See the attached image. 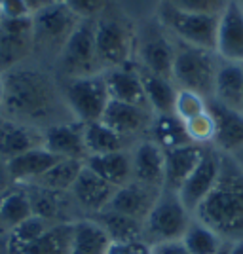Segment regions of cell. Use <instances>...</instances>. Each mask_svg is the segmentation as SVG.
<instances>
[{"instance_id":"1","label":"cell","mask_w":243,"mask_h":254,"mask_svg":"<svg viewBox=\"0 0 243 254\" xmlns=\"http://www.w3.org/2000/svg\"><path fill=\"white\" fill-rule=\"evenodd\" d=\"M192 216L226 243L243 241V171L232 156L222 154L219 179Z\"/></svg>"},{"instance_id":"2","label":"cell","mask_w":243,"mask_h":254,"mask_svg":"<svg viewBox=\"0 0 243 254\" xmlns=\"http://www.w3.org/2000/svg\"><path fill=\"white\" fill-rule=\"evenodd\" d=\"M4 80V106L8 120L25 124V126H38L40 122H48L57 112V89L50 76L34 70V68H11Z\"/></svg>"},{"instance_id":"3","label":"cell","mask_w":243,"mask_h":254,"mask_svg":"<svg viewBox=\"0 0 243 254\" xmlns=\"http://www.w3.org/2000/svg\"><path fill=\"white\" fill-rule=\"evenodd\" d=\"M219 63L221 57L217 52L177 42L171 80L177 89H190L211 101Z\"/></svg>"},{"instance_id":"4","label":"cell","mask_w":243,"mask_h":254,"mask_svg":"<svg viewBox=\"0 0 243 254\" xmlns=\"http://www.w3.org/2000/svg\"><path fill=\"white\" fill-rule=\"evenodd\" d=\"M190 222L192 212L182 205L177 191L163 190L143 222V241L150 247L165 241H179Z\"/></svg>"},{"instance_id":"5","label":"cell","mask_w":243,"mask_h":254,"mask_svg":"<svg viewBox=\"0 0 243 254\" xmlns=\"http://www.w3.org/2000/svg\"><path fill=\"white\" fill-rule=\"evenodd\" d=\"M160 23L165 31L177 36L182 44H190L203 50H213L217 44V27L219 15H205V13H190L173 8L169 4L162 2L158 10Z\"/></svg>"},{"instance_id":"6","label":"cell","mask_w":243,"mask_h":254,"mask_svg":"<svg viewBox=\"0 0 243 254\" xmlns=\"http://www.w3.org/2000/svg\"><path fill=\"white\" fill-rule=\"evenodd\" d=\"M135 44L137 38L126 21L118 17L95 19V52L101 70L131 63Z\"/></svg>"},{"instance_id":"7","label":"cell","mask_w":243,"mask_h":254,"mask_svg":"<svg viewBox=\"0 0 243 254\" xmlns=\"http://www.w3.org/2000/svg\"><path fill=\"white\" fill-rule=\"evenodd\" d=\"M65 103L71 108L76 122H101L106 106L110 103L103 72L69 80L65 84Z\"/></svg>"},{"instance_id":"8","label":"cell","mask_w":243,"mask_h":254,"mask_svg":"<svg viewBox=\"0 0 243 254\" xmlns=\"http://www.w3.org/2000/svg\"><path fill=\"white\" fill-rule=\"evenodd\" d=\"M59 66L69 80L103 72L95 52V21L82 19L59 52Z\"/></svg>"},{"instance_id":"9","label":"cell","mask_w":243,"mask_h":254,"mask_svg":"<svg viewBox=\"0 0 243 254\" xmlns=\"http://www.w3.org/2000/svg\"><path fill=\"white\" fill-rule=\"evenodd\" d=\"M31 19L34 46L57 48L59 52L63 50V46L71 38V34L78 27V23L82 21L63 2H53L50 6L38 10L36 13H32Z\"/></svg>"},{"instance_id":"10","label":"cell","mask_w":243,"mask_h":254,"mask_svg":"<svg viewBox=\"0 0 243 254\" xmlns=\"http://www.w3.org/2000/svg\"><path fill=\"white\" fill-rule=\"evenodd\" d=\"M34 48L31 15L0 21V74L15 68Z\"/></svg>"},{"instance_id":"11","label":"cell","mask_w":243,"mask_h":254,"mask_svg":"<svg viewBox=\"0 0 243 254\" xmlns=\"http://www.w3.org/2000/svg\"><path fill=\"white\" fill-rule=\"evenodd\" d=\"M221 158L222 154L213 146L205 148V154L201 161L198 163V167L192 171L190 177L182 182L177 195L182 201V205L188 209L190 212H194L207 195L213 190L215 182L219 179V173H221Z\"/></svg>"},{"instance_id":"12","label":"cell","mask_w":243,"mask_h":254,"mask_svg":"<svg viewBox=\"0 0 243 254\" xmlns=\"http://www.w3.org/2000/svg\"><path fill=\"white\" fill-rule=\"evenodd\" d=\"M215 52L222 61L243 64V8L236 0L219 15Z\"/></svg>"},{"instance_id":"13","label":"cell","mask_w":243,"mask_h":254,"mask_svg":"<svg viewBox=\"0 0 243 254\" xmlns=\"http://www.w3.org/2000/svg\"><path fill=\"white\" fill-rule=\"evenodd\" d=\"M135 55L141 68L171 80L173 61H175V44L165 34L152 31L141 36L135 44Z\"/></svg>"},{"instance_id":"14","label":"cell","mask_w":243,"mask_h":254,"mask_svg":"<svg viewBox=\"0 0 243 254\" xmlns=\"http://www.w3.org/2000/svg\"><path fill=\"white\" fill-rule=\"evenodd\" d=\"M44 133V148L61 159L85 161L87 150L84 142V124L80 122H57L48 126Z\"/></svg>"},{"instance_id":"15","label":"cell","mask_w":243,"mask_h":254,"mask_svg":"<svg viewBox=\"0 0 243 254\" xmlns=\"http://www.w3.org/2000/svg\"><path fill=\"white\" fill-rule=\"evenodd\" d=\"M133 180L150 188L163 190L165 184V152L154 140H143L131 152Z\"/></svg>"},{"instance_id":"16","label":"cell","mask_w":243,"mask_h":254,"mask_svg":"<svg viewBox=\"0 0 243 254\" xmlns=\"http://www.w3.org/2000/svg\"><path fill=\"white\" fill-rule=\"evenodd\" d=\"M162 191L163 190L150 188V186H145L141 182L129 180L127 184L120 186L114 191V195H112L106 209L116 211L120 214H126V216L135 218L139 222H145V218L148 216V212L152 211L154 203L158 201Z\"/></svg>"},{"instance_id":"17","label":"cell","mask_w":243,"mask_h":254,"mask_svg":"<svg viewBox=\"0 0 243 254\" xmlns=\"http://www.w3.org/2000/svg\"><path fill=\"white\" fill-rule=\"evenodd\" d=\"M116 190L118 188L108 184L101 177H97L93 171H89L84 165V171L76 179L71 193H73L74 203L84 212L89 214L87 218H91V216H95L97 212L105 211Z\"/></svg>"},{"instance_id":"18","label":"cell","mask_w":243,"mask_h":254,"mask_svg":"<svg viewBox=\"0 0 243 254\" xmlns=\"http://www.w3.org/2000/svg\"><path fill=\"white\" fill-rule=\"evenodd\" d=\"M103 76H105L110 101H120V103H127V105L150 108L147 103V97H145L143 82H141V76H139L135 63L103 70Z\"/></svg>"},{"instance_id":"19","label":"cell","mask_w":243,"mask_h":254,"mask_svg":"<svg viewBox=\"0 0 243 254\" xmlns=\"http://www.w3.org/2000/svg\"><path fill=\"white\" fill-rule=\"evenodd\" d=\"M209 112L217 124L213 148H217L221 154L232 156L236 150L243 146V112L222 106L215 101H209Z\"/></svg>"},{"instance_id":"20","label":"cell","mask_w":243,"mask_h":254,"mask_svg":"<svg viewBox=\"0 0 243 254\" xmlns=\"http://www.w3.org/2000/svg\"><path fill=\"white\" fill-rule=\"evenodd\" d=\"M154 112L147 106L127 105L120 101H110L106 106L105 114L101 122L106 124L110 129H114L122 137H131L137 135L143 129H150Z\"/></svg>"},{"instance_id":"21","label":"cell","mask_w":243,"mask_h":254,"mask_svg":"<svg viewBox=\"0 0 243 254\" xmlns=\"http://www.w3.org/2000/svg\"><path fill=\"white\" fill-rule=\"evenodd\" d=\"M207 146L200 144H184L179 148L165 152V184L163 190L177 191L182 186V182L190 177V173L201 161Z\"/></svg>"},{"instance_id":"22","label":"cell","mask_w":243,"mask_h":254,"mask_svg":"<svg viewBox=\"0 0 243 254\" xmlns=\"http://www.w3.org/2000/svg\"><path fill=\"white\" fill-rule=\"evenodd\" d=\"M59 159L61 158H57L50 150L38 146V148L27 150V152H23L15 158L8 159L6 165H8L11 182L31 184V182L40 179L48 169H52Z\"/></svg>"},{"instance_id":"23","label":"cell","mask_w":243,"mask_h":254,"mask_svg":"<svg viewBox=\"0 0 243 254\" xmlns=\"http://www.w3.org/2000/svg\"><path fill=\"white\" fill-rule=\"evenodd\" d=\"M44 144V133L36 127L17 124L11 120H2L0 124V158L11 159L23 152L38 148Z\"/></svg>"},{"instance_id":"24","label":"cell","mask_w":243,"mask_h":254,"mask_svg":"<svg viewBox=\"0 0 243 254\" xmlns=\"http://www.w3.org/2000/svg\"><path fill=\"white\" fill-rule=\"evenodd\" d=\"M215 103L243 112V64L222 61L219 63L213 99Z\"/></svg>"},{"instance_id":"25","label":"cell","mask_w":243,"mask_h":254,"mask_svg":"<svg viewBox=\"0 0 243 254\" xmlns=\"http://www.w3.org/2000/svg\"><path fill=\"white\" fill-rule=\"evenodd\" d=\"M84 165L89 171H93L97 177L106 180L114 188H120L133 180L131 173V152L120 150L112 154H101V156H87Z\"/></svg>"},{"instance_id":"26","label":"cell","mask_w":243,"mask_h":254,"mask_svg":"<svg viewBox=\"0 0 243 254\" xmlns=\"http://www.w3.org/2000/svg\"><path fill=\"white\" fill-rule=\"evenodd\" d=\"M137 70L150 110L154 114H171L173 105H175V97H177V85L173 84V80L154 74V72H148L145 68H141L139 64Z\"/></svg>"},{"instance_id":"27","label":"cell","mask_w":243,"mask_h":254,"mask_svg":"<svg viewBox=\"0 0 243 254\" xmlns=\"http://www.w3.org/2000/svg\"><path fill=\"white\" fill-rule=\"evenodd\" d=\"M112 241L93 218H78L74 222L73 245L69 254H108Z\"/></svg>"},{"instance_id":"28","label":"cell","mask_w":243,"mask_h":254,"mask_svg":"<svg viewBox=\"0 0 243 254\" xmlns=\"http://www.w3.org/2000/svg\"><path fill=\"white\" fill-rule=\"evenodd\" d=\"M150 140H154L163 152L179 148L188 144V135L184 122L179 120L173 112L171 114H154L150 124Z\"/></svg>"},{"instance_id":"29","label":"cell","mask_w":243,"mask_h":254,"mask_svg":"<svg viewBox=\"0 0 243 254\" xmlns=\"http://www.w3.org/2000/svg\"><path fill=\"white\" fill-rule=\"evenodd\" d=\"M31 216L34 214L25 188H10L0 195V226L4 233H8Z\"/></svg>"},{"instance_id":"30","label":"cell","mask_w":243,"mask_h":254,"mask_svg":"<svg viewBox=\"0 0 243 254\" xmlns=\"http://www.w3.org/2000/svg\"><path fill=\"white\" fill-rule=\"evenodd\" d=\"M91 218L105 230L112 243L143 239V222H139L135 218H129L126 214L105 209V211L97 212L95 216H91Z\"/></svg>"},{"instance_id":"31","label":"cell","mask_w":243,"mask_h":254,"mask_svg":"<svg viewBox=\"0 0 243 254\" xmlns=\"http://www.w3.org/2000/svg\"><path fill=\"white\" fill-rule=\"evenodd\" d=\"M84 142L87 156H101L126 150V137H122L103 122L84 124Z\"/></svg>"},{"instance_id":"32","label":"cell","mask_w":243,"mask_h":254,"mask_svg":"<svg viewBox=\"0 0 243 254\" xmlns=\"http://www.w3.org/2000/svg\"><path fill=\"white\" fill-rule=\"evenodd\" d=\"M73 233L74 222H55L23 254H69Z\"/></svg>"},{"instance_id":"33","label":"cell","mask_w":243,"mask_h":254,"mask_svg":"<svg viewBox=\"0 0 243 254\" xmlns=\"http://www.w3.org/2000/svg\"><path fill=\"white\" fill-rule=\"evenodd\" d=\"M82 171H84V161L59 159L52 169H48L40 179L31 182V184H36V186H42L46 190L53 191H71Z\"/></svg>"},{"instance_id":"34","label":"cell","mask_w":243,"mask_h":254,"mask_svg":"<svg viewBox=\"0 0 243 254\" xmlns=\"http://www.w3.org/2000/svg\"><path fill=\"white\" fill-rule=\"evenodd\" d=\"M25 190L29 193V199H31L32 214L34 216H40L48 222H65L61 218V211H63V199H59L63 193L67 191H53L46 190L42 186H36V184H27Z\"/></svg>"},{"instance_id":"35","label":"cell","mask_w":243,"mask_h":254,"mask_svg":"<svg viewBox=\"0 0 243 254\" xmlns=\"http://www.w3.org/2000/svg\"><path fill=\"white\" fill-rule=\"evenodd\" d=\"M53 222H48L40 216H31L19 226L6 233V253L23 254Z\"/></svg>"},{"instance_id":"36","label":"cell","mask_w":243,"mask_h":254,"mask_svg":"<svg viewBox=\"0 0 243 254\" xmlns=\"http://www.w3.org/2000/svg\"><path fill=\"white\" fill-rule=\"evenodd\" d=\"M180 241L184 243L190 254H217L226 245V241H222L211 228L196 220L194 216Z\"/></svg>"},{"instance_id":"37","label":"cell","mask_w":243,"mask_h":254,"mask_svg":"<svg viewBox=\"0 0 243 254\" xmlns=\"http://www.w3.org/2000/svg\"><path fill=\"white\" fill-rule=\"evenodd\" d=\"M184 127H186V135H188V140L192 144L213 146L215 133H217V124H215L213 114L209 112V106H207V110L203 114L184 122Z\"/></svg>"},{"instance_id":"38","label":"cell","mask_w":243,"mask_h":254,"mask_svg":"<svg viewBox=\"0 0 243 254\" xmlns=\"http://www.w3.org/2000/svg\"><path fill=\"white\" fill-rule=\"evenodd\" d=\"M207 106H209V101L205 97H201L200 93L190 91V89H177L173 114L182 122H188L192 118L203 114L207 110Z\"/></svg>"},{"instance_id":"39","label":"cell","mask_w":243,"mask_h":254,"mask_svg":"<svg viewBox=\"0 0 243 254\" xmlns=\"http://www.w3.org/2000/svg\"><path fill=\"white\" fill-rule=\"evenodd\" d=\"M173 8L190 13H205V15H221L230 0H162Z\"/></svg>"},{"instance_id":"40","label":"cell","mask_w":243,"mask_h":254,"mask_svg":"<svg viewBox=\"0 0 243 254\" xmlns=\"http://www.w3.org/2000/svg\"><path fill=\"white\" fill-rule=\"evenodd\" d=\"M67 8L73 11L78 19H91L95 21L106 8L108 0H65Z\"/></svg>"},{"instance_id":"41","label":"cell","mask_w":243,"mask_h":254,"mask_svg":"<svg viewBox=\"0 0 243 254\" xmlns=\"http://www.w3.org/2000/svg\"><path fill=\"white\" fill-rule=\"evenodd\" d=\"M108 254H150V245H147L143 239L112 243L108 249Z\"/></svg>"},{"instance_id":"42","label":"cell","mask_w":243,"mask_h":254,"mask_svg":"<svg viewBox=\"0 0 243 254\" xmlns=\"http://www.w3.org/2000/svg\"><path fill=\"white\" fill-rule=\"evenodd\" d=\"M31 15L23 0H0V17L2 19H15Z\"/></svg>"},{"instance_id":"43","label":"cell","mask_w":243,"mask_h":254,"mask_svg":"<svg viewBox=\"0 0 243 254\" xmlns=\"http://www.w3.org/2000/svg\"><path fill=\"white\" fill-rule=\"evenodd\" d=\"M150 254H190L182 241H165L150 247Z\"/></svg>"},{"instance_id":"44","label":"cell","mask_w":243,"mask_h":254,"mask_svg":"<svg viewBox=\"0 0 243 254\" xmlns=\"http://www.w3.org/2000/svg\"><path fill=\"white\" fill-rule=\"evenodd\" d=\"M8 182H11L10 173H8V165H6V159L0 158V195L8 190Z\"/></svg>"},{"instance_id":"45","label":"cell","mask_w":243,"mask_h":254,"mask_svg":"<svg viewBox=\"0 0 243 254\" xmlns=\"http://www.w3.org/2000/svg\"><path fill=\"white\" fill-rule=\"evenodd\" d=\"M25 2V6H27V10H29V13H36L38 10H42V8H46V6H50V4H53V0H23Z\"/></svg>"},{"instance_id":"46","label":"cell","mask_w":243,"mask_h":254,"mask_svg":"<svg viewBox=\"0 0 243 254\" xmlns=\"http://www.w3.org/2000/svg\"><path fill=\"white\" fill-rule=\"evenodd\" d=\"M228 254H243V241L228 243Z\"/></svg>"},{"instance_id":"47","label":"cell","mask_w":243,"mask_h":254,"mask_svg":"<svg viewBox=\"0 0 243 254\" xmlns=\"http://www.w3.org/2000/svg\"><path fill=\"white\" fill-rule=\"evenodd\" d=\"M232 159L236 161V163H238V167H240V169L243 171V146L240 150H236V152H234V154H232Z\"/></svg>"},{"instance_id":"48","label":"cell","mask_w":243,"mask_h":254,"mask_svg":"<svg viewBox=\"0 0 243 254\" xmlns=\"http://www.w3.org/2000/svg\"><path fill=\"white\" fill-rule=\"evenodd\" d=\"M4 106V80H2V74H0V110Z\"/></svg>"},{"instance_id":"49","label":"cell","mask_w":243,"mask_h":254,"mask_svg":"<svg viewBox=\"0 0 243 254\" xmlns=\"http://www.w3.org/2000/svg\"><path fill=\"white\" fill-rule=\"evenodd\" d=\"M0 254H8L6 253V233L0 235Z\"/></svg>"},{"instance_id":"50","label":"cell","mask_w":243,"mask_h":254,"mask_svg":"<svg viewBox=\"0 0 243 254\" xmlns=\"http://www.w3.org/2000/svg\"><path fill=\"white\" fill-rule=\"evenodd\" d=\"M217 254H228V243L224 245V247H222V249H221V251H219Z\"/></svg>"},{"instance_id":"51","label":"cell","mask_w":243,"mask_h":254,"mask_svg":"<svg viewBox=\"0 0 243 254\" xmlns=\"http://www.w3.org/2000/svg\"><path fill=\"white\" fill-rule=\"evenodd\" d=\"M236 2H238V4H240V6L243 8V0H236Z\"/></svg>"},{"instance_id":"52","label":"cell","mask_w":243,"mask_h":254,"mask_svg":"<svg viewBox=\"0 0 243 254\" xmlns=\"http://www.w3.org/2000/svg\"><path fill=\"white\" fill-rule=\"evenodd\" d=\"M0 235H4V230H2V226H0Z\"/></svg>"},{"instance_id":"53","label":"cell","mask_w":243,"mask_h":254,"mask_svg":"<svg viewBox=\"0 0 243 254\" xmlns=\"http://www.w3.org/2000/svg\"><path fill=\"white\" fill-rule=\"evenodd\" d=\"M53 2H65V0H53Z\"/></svg>"},{"instance_id":"54","label":"cell","mask_w":243,"mask_h":254,"mask_svg":"<svg viewBox=\"0 0 243 254\" xmlns=\"http://www.w3.org/2000/svg\"><path fill=\"white\" fill-rule=\"evenodd\" d=\"M0 21H2V17H0Z\"/></svg>"}]
</instances>
